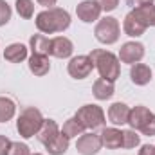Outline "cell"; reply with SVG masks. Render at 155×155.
I'll return each instance as SVG.
<instances>
[{
	"label": "cell",
	"instance_id": "cell-1",
	"mask_svg": "<svg viewBox=\"0 0 155 155\" xmlns=\"http://www.w3.org/2000/svg\"><path fill=\"white\" fill-rule=\"evenodd\" d=\"M71 25V15L61 9V7H52L45 9L36 15V27L43 35H52V33H63Z\"/></svg>",
	"mask_w": 155,
	"mask_h": 155
},
{
	"label": "cell",
	"instance_id": "cell-2",
	"mask_svg": "<svg viewBox=\"0 0 155 155\" xmlns=\"http://www.w3.org/2000/svg\"><path fill=\"white\" fill-rule=\"evenodd\" d=\"M90 60L94 63V67L97 69L99 76L108 81H116L121 74V65H119V58L116 54H112L110 51H103V49H94L90 54Z\"/></svg>",
	"mask_w": 155,
	"mask_h": 155
},
{
	"label": "cell",
	"instance_id": "cell-3",
	"mask_svg": "<svg viewBox=\"0 0 155 155\" xmlns=\"http://www.w3.org/2000/svg\"><path fill=\"white\" fill-rule=\"evenodd\" d=\"M43 123V116L38 108L35 107H27L20 112L18 121H16V130L24 139H31L38 134L40 126Z\"/></svg>",
	"mask_w": 155,
	"mask_h": 155
},
{
	"label": "cell",
	"instance_id": "cell-4",
	"mask_svg": "<svg viewBox=\"0 0 155 155\" xmlns=\"http://www.w3.org/2000/svg\"><path fill=\"white\" fill-rule=\"evenodd\" d=\"M94 35L96 40L105 43V45H112L119 40L121 35V25H119V20L114 16H105L97 22L96 29H94Z\"/></svg>",
	"mask_w": 155,
	"mask_h": 155
},
{
	"label": "cell",
	"instance_id": "cell-5",
	"mask_svg": "<svg viewBox=\"0 0 155 155\" xmlns=\"http://www.w3.org/2000/svg\"><path fill=\"white\" fill-rule=\"evenodd\" d=\"M85 130H96L105 124V112L97 105H85L74 116Z\"/></svg>",
	"mask_w": 155,
	"mask_h": 155
},
{
	"label": "cell",
	"instance_id": "cell-6",
	"mask_svg": "<svg viewBox=\"0 0 155 155\" xmlns=\"http://www.w3.org/2000/svg\"><path fill=\"white\" fill-rule=\"evenodd\" d=\"M92 69H94V63H92L90 56H85V54H79V56L71 58V61L67 65L69 74L74 79H85V78H88L90 72H92Z\"/></svg>",
	"mask_w": 155,
	"mask_h": 155
},
{
	"label": "cell",
	"instance_id": "cell-7",
	"mask_svg": "<svg viewBox=\"0 0 155 155\" xmlns=\"http://www.w3.org/2000/svg\"><path fill=\"white\" fill-rule=\"evenodd\" d=\"M143 58H144V45L143 43H139V41L123 43V47L119 51V61L134 65V63H139Z\"/></svg>",
	"mask_w": 155,
	"mask_h": 155
},
{
	"label": "cell",
	"instance_id": "cell-8",
	"mask_svg": "<svg viewBox=\"0 0 155 155\" xmlns=\"http://www.w3.org/2000/svg\"><path fill=\"white\" fill-rule=\"evenodd\" d=\"M76 15L78 18L85 24H92L96 20H99L101 15V7L96 0H83L76 5Z\"/></svg>",
	"mask_w": 155,
	"mask_h": 155
},
{
	"label": "cell",
	"instance_id": "cell-9",
	"mask_svg": "<svg viewBox=\"0 0 155 155\" xmlns=\"http://www.w3.org/2000/svg\"><path fill=\"white\" fill-rule=\"evenodd\" d=\"M101 139L96 134H81L76 143V150L81 155H96L101 150Z\"/></svg>",
	"mask_w": 155,
	"mask_h": 155
},
{
	"label": "cell",
	"instance_id": "cell-10",
	"mask_svg": "<svg viewBox=\"0 0 155 155\" xmlns=\"http://www.w3.org/2000/svg\"><path fill=\"white\" fill-rule=\"evenodd\" d=\"M74 52V45L72 41L65 36H56V38L51 40V56L54 58H60V60H65V58H71Z\"/></svg>",
	"mask_w": 155,
	"mask_h": 155
},
{
	"label": "cell",
	"instance_id": "cell-11",
	"mask_svg": "<svg viewBox=\"0 0 155 155\" xmlns=\"http://www.w3.org/2000/svg\"><path fill=\"white\" fill-rule=\"evenodd\" d=\"M101 144L108 150H119L123 148V132L117 128H103V132L99 134Z\"/></svg>",
	"mask_w": 155,
	"mask_h": 155
},
{
	"label": "cell",
	"instance_id": "cell-12",
	"mask_svg": "<svg viewBox=\"0 0 155 155\" xmlns=\"http://www.w3.org/2000/svg\"><path fill=\"white\" fill-rule=\"evenodd\" d=\"M152 116H153V114L150 112V108H146V107H143V105L134 107V108H130L128 124L132 126V130H141V128H143V124H144V123H146Z\"/></svg>",
	"mask_w": 155,
	"mask_h": 155
},
{
	"label": "cell",
	"instance_id": "cell-13",
	"mask_svg": "<svg viewBox=\"0 0 155 155\" xmlns=\"http://www.w3.org/2000/svg\"><path fill=\"white\" fill-rule=\"evenodd\" d=\"M92 94H94L96 99L105 101V99H110V97L116 94V87H114L112 81L99 78V79H96L94 85H92Z\"/></svg>",
	"mask_w": 155,
	"mask_h": 155
},
{
	"label": "cell",
	"instance_id": "cell-14",
	"mask_svg": "<svg viewBox=\"0 0 155 155\" xmlns=\"http://www.w3.org/2000/svg\"><path fill=\"white\" fill-rule=\"evenodd\" d=\"M130 78L135 85L144 87L152 81V69L146 63H134L130 69Z\"/></svg>",
	"mask_w": 155,
	"mask_h": 155
},
{
	"label": "cell",
	"instance_id": "cell-15",
	"mask_svg": "<svg viewBox=\"0 0 155 155\" xmlns=\"http://www.w3.org/2000/svg\"><path fill=\"white\" fill-rule=\"evenodd\" d=\"M128 116H130V107L121 103V101L110 105V108H108V119H110V123H114L117 126L119 124H126L128 123Z\"/></svg>",
	"mask_w": 155,
	"mask_h": 155
},
{
	"label": "cell",
	"instance_id": "cell-16",
	"mask_svg": "<svg viewBox=\"0 0 155 155\" xmlns=\"http://www.w3.org/2000/svg\"><path fill=\"white\" fill-rule=\"evenodd\" d=\"M146 29H148V27H146L141 20H137L132 13H128V15L124 16V22H123V31H124L128 36H132V38L143 36Z\"/></svg>",
	"mask_w": 155,
	"mask_h": 155
},
{
	"label": "cell",
	"instance_id": "cell-17",
	"mask_svg": "<svg viewBox=\"0 0 155 155\" xmlns=\"http://www.w3.org/2000/svg\"><path fill=\"white\" fill-rule=\"evenodd\" d=\"M58 134H60L58 123H56L54 119H43V123H41V126H40L36 137H38V141L41 144H47V143L52 141Z\"/></svg>",
	"mask_w": 155,
	"mask_h": 155
},
{
	"label": "cell",
	"instance_id": "cell-18",
	"mask_svg": "<svg viewBox=\"0 0 155 155\" xmlns=\"http://www.w3.org/2000/svg\"><path fill=\"white\" fill-rule=\"evenodd\" d=\"M4 58L9 63H20L27 58V47L24 43H11L4 51Z\"/></svg>",
	"mask_w": 155,
	"mask_h": 155
},
{
	"label": "cell",
	"instance_id": "cell-19",
	"mask_svg": "<svg viewBox=\"0 0 155 155\" xmlns=\"http://www.w3.org/2000/svg\"><path fill=\"white\" fill-rule=\"evenodd\" d=\"M31 45V52L36 56H47L51 52V40L47 38L45 35H35L29 40Z\"/></svg>",
	"mask_w": 155,
	"mask_h": 155
},
{
	"label": "cell",
	"instance_id": "cell-20",
	"mask_svg": "<svg viewBox=\"0 0 155 155\" xmlns=\"http://www.w3.org/2000/svg\"><path fill=\"white\" fill-rule=\"evenodd\" d=\"M69 137H65L61 132L52 139V141H49L47 144H45V150L49 152V155H63L67 150H69Z\"/></svg>",
	"mask_w": 155,
	"mask_h": 155
},
{
	"label": "cell",
	"instance_id": "cell-21",
	"mask_svg": "<svg viewBox=\"0 0 155 155\" xmlns=\"http://www.w3.org/2000/svg\"><path fill=\"white\" fill-rule=\"evenodd\" d=\"M29 71H31L35 76H45V74L51 71L49 58H47V56H36V54H33V56L29 58Z\"/></svg>",
	"mask_w": 155,
	"mask_h": 155
},
{
	"label": "cell",
	"instance_id": "cell-22",
	"mask_svg": "<svg viewBox=\"0 0 155 155\" xmlns=\"http://www.w3.org/2000/svg\"><path fill=\"white\" fill-rule=\"evenodd\" d=\"M137 20H141L146 27H150V25H153V20H155V5H137L135 9H132L130 11Z\"/></svg>",
	"mask_w": 155,
	"mask_h": 155
},
{
	"label": "cell",
	"instance_id": "cell-23",
	"mask_svg": "<svg viewBox=\"0 0 155 155\" xmlns=\"http://www.w3.org/2000/svg\"><path fill=\"white\" fill-rule=\"evenodd\" d=\"M16 112V105L11 97L0 96V123H7Z\"/></svg>",
	"mask_w": 155,
	"mask_h": 155
},
{
	"label": "cell",
	"instance_id": "cell-24",
	"mask_svg": "<svg viewBox=\"0 0 155 155\" xmlns=\"http://www.w3.org/2000/svg\"><path fill=\"white\" fill-rule=\"evenodd\" d=\"M61 134L65 135V137H69V139H72V137H78V135H81V134H85V128L79 124V121H78L76 117H71V119H67L65 123H63V128H61Z\"/></svg>",
	"mask_w": 155,
	"mask_h": 155
},
{
	"label": "cell",
	"instance_id": "cell-25",
	"mask_svg": "<svg viewBox=\"0 0 155 155\" xmlns=\"http://www.w3.org/2000/svg\"><path fill=\"white\" fill-rule=\"evenodd\" d=\"M15 5H16V13L22 18H25V20L33 18V15H35V2L33 0H16Z\"/></svg>",
	"mask_w": 155,
	"mask_h": 155
},
{
	"label": "cell",
	"instance_id": "cell-26",
	"mask_svg": "<svg viewBox=\"0 0 155 155\" xmlns=\"http://www.w3.org/2000/svg\"><path fill=\"white\" fill-rule=\"evenodd\" d=\"M139 143H141V135H137L135 130H124L123 132V148L132 150V148L139 146Z\"/></svg>",
	"mask_w": 155,
	"mask_h": 155
},
{
	"label": "cell",
	"instance_id": "cell-27",
	"mask_svg": "<svg viewBox=\"0 0 155 155\" xmlns=\"http://www.w3.org/2000/svg\"><path fill=\"white\" fill-rule=\"evenodd\" d=\"M7 155H31V150L24 143H11Z\"/></svg>",
	"mask_w": 155,
	"mask_h": 155
},
{
	"label": "cell",
	"instance_id": "cell-28",
	"mask_svg": "<svg viewBox=\"0 0 155 155\" xmlns=\"http://www.w3.org/2000/svg\"><path fill=\"white\" fill-rule=\"evenodd\" d=\"M11 7H9V4L5 2V0H0V27L2 25H5L9 20H11Z\"/></svg>",
	"mask_w": 155,
	"mask_h": 155
},
{
	"label": "cell",
	"instance_id": "cell-29",
	"mask_svg": "<svg viewBox=\"0 0 155 155\" xmlns=\"http://www.w3.org/2000/svg\"><path fill=\"white\" fill-rule=\"evenodd\" d=\"M141 132H143V135H148V137H152L155 135V114L144 124H143V128H141Z\"/></svg>",
	"mask_w": 155,
	"mask_h": 155
},
{
	"label": "cell",
	"instance_id": "cell-30",
	"mask_svg": "<svg viewBox=\"0 0 155 155\" xmlns=\"http://www.w3.org/2000/svg\"><path fill=\"white\" fill-rule=\"evenodd\" d=\"M96 2L99 4L101 11H105V13H110V11H114L117 5H119V0H96Z\"/></svg>",
	"mask_w": 155,
	"mask_h": 155
},
{
	"label": "cell",
	"instance_id": "cell-31",
	"mask_svg": "<svg viewBox=\"0 0 155 155\" xmlns=\"http://www.w3.org/2000/svg\"><path fill=\"white\" fill-rule=\"evenodd\" d=\"M9 146H11V141L5 135H0V155H7Z\"/></svg>",
	"mask_w": 155,
	"mask_h": 155
},
{
	"label": "cell",
	"instance_id": "cell-32",
	"mask_svg": "<svg viewBox=\"0 0 155 155\" xmlns=\"http://www.w3.org/2000/svg\"><path fill=\"white\" fill-rule=\"evenodd\" d=\"M139 155H155V146H152V144H144V146H141Z\"/></svg>",
	"mask_w": 155,
	"mask_h": 155
},
{
	"label": "cell",
	"instance_id": "cell-33",
	"mask_svg": "<svg viewBox=\"0 0 155 155\" xmlns=\"http://www.w3.org/2000/svg\"><path fill=\"white\" fill-rule=\"evenodd\" d=\"M40 5H43V7H47V9H52L54 5H56V2L58 0H36Z\"/></svg>",
	"mask_w": 155,
	"mask_h": 155
},
{
	"label": "cell",
	"instance_id": "cell-34",
	"mask_svg": "<svg viewBox=\"0 0 155 155\" xmlns=\"http://www.w3.org/2000/svg\"><path fill=\"white\" fill-rule=\"evenodd\" d=\"M139 2V5H152L153 4V0H137Z\"/></svg>",
	"mask_w": 155,
	"mask_h": 155
},
{
	"label": "cell",
	"instance_id": "cell-35",
	"mask_svg": "<svg viewBox=\"0 0 155 155\" xmlns=\"http://www.w3.org/2000/svg\"><path fill=\"white\" fill-rule=\"evenodd\" d=\"M31 155H41V153H31Z\"/></svg>",
	"mask_w": 155,
	"mask_h": 155
},
{
	"label": "cell",
	"instance_id": "cell-36",
	"mask_svg": "<svg viewBox=\"0 0 155 155\" xmlns=\"http://www.w3.org/2000/svg\"><path fill=\"white\" fill-rule=\"evenodd\" d=\"M153 25H155V20H153Z\"/></svg>",
	"mask_w": 155,
	"mask_h": 155
}]
</instances>
